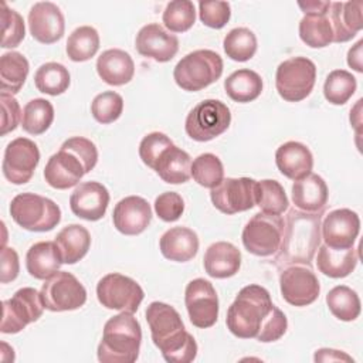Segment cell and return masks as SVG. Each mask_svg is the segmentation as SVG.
Returning <instances> with one entry per match:
<instances>
[{"mask_svg": "<svg viewBox=\"0 0 363 363\" xmlns=\"http://www.w3.org/2000/svg\"><path fill=\"white\" fill-rule=\"evenodd\" d=\"M362 1L330 3L328 17L333 30V43H346L362 30Z\"/></svg>", "mask_w": 363, "mask_h": 363, "instance_id": "obj_26", "label": "cell"}, {"mask_svg": "<svg viewBox=\"0 0 363 363\" xmlns=\"http://www.w3.org/2000/svg\"><path fill=\"white\" fill-rule=\"evenodd\" d=\"M170 146H173V142L167 135L162 132H152L140 140L139 156L147 167L153 169L160 155Z\"/></svg>", "mask_w": 363, "mask_h": 363, "instance_id": "obj_47", "label": "cell"}, {"mask_svg": "<svg viewBox=\"0 0 363 363\" xmlns=\"http://www.w3.org/2000/svg\"><path fill=\"white\" fill-rule=\"evenodd\" d=\"M54 242L57 244L62 264H75L86 255L91 247V235L84 225L69 224L57 234Z\"/></svg>", "mask_w": 363, "mask_h": 363, "instance_id": "obj_32", "label": "cell"}, {"mask_svg": "<svg viewBox=\"0 0 363 363\" xmlns=\"http://www.w3.org/2000/svg\"><path fill=\"white\" fill-rule=\"evenodd\" d=\"M62 264L60 251L54 241H38L26 254L27 272L35 279H47L54 275Z\"/></svg>", "mask_w": 363, "mask_h": 363, "instance_id": "obj_29", "label": "cell"}, {"mask_svg": "<svg viewBox=\"0 0 363 363\" xmlns=\"http://www.w3.org/2000/svg\"><path fill=\"white\" fill-rule=\"evenodd\" d=\"M298 6L305 14H326L330 9V1H299Z\"/></svg>", "mask_w": 363, "mask_h": 363, "instance_id": "obj_53", "label": "cell"}, {"mask_svg": "<svg viewBox=\"0 0 363 363\" xmlns=\"http://www.w3.org/2000/svg\"><path fill=\"white\" fill-rule=\"evenodd\" d=\"M299 38L311 48H323L333 43V30L326 14H305L299 21Z\"/></svg>", "mask_w": 363, "mask_h": 363, "instance_id": "obj_35", "label": "cell"}, {"mask_svg": "<svg viewBox=\"0 0 363 363\" xmlns=\"http://www.w3.org/2000/svg\"><path fill=\"white\" fill-rule=\"evenodd\" d=\"M145 315L152 340L166 362L189 363L196 359L197 343L173 306L155 301L149 303Z\"/></svg>", "mask_w": 363, "mask_h": 363, "instance_id": "obj_1", "label": "cell"}, {"mask_svg": "<svg viewBox=\"0 0 363 363\" xmlns=\"http://www.w3.org/2000/svg\"><path fill=\"white\" fill-rule=\"evenodd\" d=\"M316 82V65L306 57H292L282 61L275 74L279 96L288 102L305 99Z\"/></svg>", "mask_w": 363, "mask_h": 363, "instance_id": "obj_8", "label": "cell"}, {"mask_svg": "<svg viewBox=\"0 0 363 363\" xmlns=\"http://www.w3.org/2000/svg\"><path fill=\"white\" fill-rule=\"evenodd\" d=\"M112 220L119 233L125 235H138L143 233L152 221L150 204L143 197L128 196L116 203Z\"/></svg>", "mask_w": 363, "mask_h": 363, "instance_id": "obj_22", "label": "cell"}, {"mask_svg": "<svg viewBox=\"0 0 363 363\" xmlns=\"http://www.w3.org/2000/svg\"><path fill=\"white\" fill-rule=\"evenodd\" d=\"M278 311L264 286L247 285L227 311V329L240 339H257Z\"/></svg>", "mask_w": 363, "mask_h": 363, "instance_id": "obj_4", "label": "cell"}, {"mask_svg": "<svg viewBox=\"0 0 363 363\" xmlns=\"http://www.w3.org/2000/svg\"><path fill=\"white\" fill-rule=\"evenodd\" d=\"M257 180L250 177H227L213 187L210 199L213 206L224 214H235L251 210L255 206Z\"/></svg>", "mask_w": 363, "mask_h": 363, "instance_id": "obj_17", "label": "cell"}, {"mask_svg": "<svg viewBox=\"0 0 363 363\" xmlns=\"http://www.w3.org/2000/svg\"><path fill=\"white\" fill-rule=\"evenodd\" d=\"M275 163L281 174L295 182L312 173L313 156L306 145L289 140L277 149Z\"/></svg>", "mask_w": 363, "mask_h": 363, "instance_id": "obj_23", "label": "cell"}, {"mask_svg": "<svg viewBox=\"0 0 363 363\" xmlns=\"http://www.w3.org/2000/svg\"><path fill=\"white\" fill-rule=\"evenodd\" d=\"M153 170L169 184L186 183L191 177V157L186 150L173 145L160 155Z\"/></svg>", "mask_w": 363, "mask_h": 363, "instance_id": "obj_30", "label": "cell"}, {"mask_svg": "<svg viewBox=\"0 0 363 363\" xmlns=\"http://www.w3.org/2000/svg\"><path fill=\"white\" fill-rule=\"evenodd\" d=\"M190 322L201 329L211 328L218 318V296L213 284L204 278L190 281L184 291Z\"/></svg>", "mask_w": 363, "mask_h": 363, "instance_id": "obj_16", "label": "cell"}, {"mask_svg": "<svg viewBox=\"0 0 363 363\" xmlns=\"http://www.w3.org/2000/svg\"><path fill=\"white\" fill-rule=\"evenodd\" d=\"M11 218L24 230L45 233L61 221V208L51 199L34 193L17 194L10 203Z\"/></svg>", "mask_w": 363, "mask_h": 363, "instance_id": "obj_7", "label": "cell"}, {"mask_svg": "<svg viewBox=\"0 0 363 363\" xmlns=\"http://www.w3.org/2000/svg\"><path fill=\"white\" fill-rule=\"evenodd\" d=\"M98 162V149L95 143L82 136L67 139L60 150L54 153L45 167V182L57 190L74 187L79 180L91 172Z\"/></svg>", "mask_w": 363, "mask_h": 363, "instance_id": "obj_3", "label": "cell"}, {"mask_svg": "<svg viewBox=\"0 0 363 363\" xmlns=\"http://www.w3.org/2000/svg\"><path fill=\"white\" fill-rule=\"evenodd\" d=\"M261 77L248 68H242L230 74L224 81V89L227 95L240 104H247L257 99L262 92Z\"/></svg>", "mask_w": 363, "mask_h": 363, "instance_id": "obj_33", "label": "cell"}, {"mask_svg": "<svg viewBox=\"0 0 363 363\" xmlns=\"http://www.w3.org/2000/svg\"><path fill=\"white\" fill-rule=\"evenodd\" d=\"M142 329L133 313L121 312L109 318L98 345V360L102 363H133L140 350Z\"/></svg>", "mask_w": 363, "mask_h": 363, "instance_id": "obj_5", "label": "cell"}, {"mask_svg": "<svg viewBox=\"0 0 363 363\" xmlns=\"http://www.w3.org/2000/svg\"><path fill=\"white\" fill-rule=\"evenodd\" d=\"M40 294L45 309L51 312L74 311L86 302V289L75 275L67 271H57L44 279Z\"/></svg>", "mask_w": 363, "mask_h": 363, "instance_id": "obj_12", "label": "cell"}, {"mask_svg": "<svg viewBox=\"0 0 363 363\" xmlns=\"http://www.w3.org/2000/svg\"><path fill=\"white\" fill-rule=\"evenodd\" d=\"M223 74V60L211 50H196L184 55L173 69L176 84L189 92L201 91Z\"/></svg>", "mask_w": 363, "mask_h": 363, "instance_id": "obj_6", "label": "cell"}, {"mask_svg": "<svg viewBox=\"0 0 363 363\" xmlns=\"http://www.w3.org/2000/svg\"><path fill=\"white\" fill-rule=\"evenodd\" d=\"M123 111V98L115 91L98 94L91 102V113L94 119L102 125H108L119 119Z\"/></svg>", "mask_w": 363, "mask_h": 363, "instance_id": "obj_45", "label": "cell"}, {"mask_svg": "<svg viewBox=\"0 0 363 363\" xmlns=\"http://www.w3.org/2000/svg\"><path fill=\"white\" fill-rule=\"evenodd\" d=\"M54 121V106L44 98L28 101L23 109L21 128L30 135L44 133Z\"/></svg>", "mask_w": 363, "mask_h": 363, "instance_id": "obj_38", "label": "cell"}, {"mask_svg": "<svg viewBox=\"0 0 363 363\" xmlns=\"http://www.w3.org/2000/svg\"><path fill=\"white\" fill-rule=\"evenodd\" d=\"M320 240V214L292 208L284 221L282 240L274 261L279 267L294 264L311 265Z\"/></svg>", "mask_w": 363, "mask_h": 363, "instance_id": "obj_2", "label": "cell"}, {"mask_svg": "<svg viewBox=\"0 0 363 363\" xmlns=\"http://www.w3.org/2000/svg\"><path fill=\"white\" fill-rule=\"evenodd\" d=\"M279 289L289 305L308 306L318 299L320 284L311 265L294 264L281 272Z\"/></svg>", "mask_w": 363, "mask_h": 363, "instance_id": "obj_14", "label": "cell"}, {"mask_svg": "<svg viewBox=\"0 0 363 363\" xmlns=\"http://www.w3.org/2000/svg\"><path fill=\"white\" fill-rule=\"evenodd\" d=\"M44 309L41 294L37 289L21 288L10 299L3 301L0 330L3 333H18L28 323L38 320Z\"/></svg>", "mask_w": 363, "mask_h": 363, "instance_id": "obj_13", "label": "cell"}, {"mask_svg": "<svg viewBox=\"0 0 363 363\" xmlns=\"http://www.w3.org/2000/svg\"><path fill=\"white\" fill-rule=\"evenodd\" d=\"M357 88L356 78L346 69H333L325 79L323 95L332 105H345Z\"/></svg>", "mask_w": 363, "mask_h": 363, "instance_id": "obj_42", "label": "cell"}, {"mask_svg": "<svg viewBox=\"0 0 363 363\" xmlns=\"http://www.w3.org/2000/svg\"><path fill=\"white\" fill-rule=\"evenodd\" d=\"M203 265L207 275L211 278H230L235 275L241 267V252L231 242L217 241L206 250Z\"/></svg>", "mask_w": 363, "mask_h": 363, "instance_id": "obj_25", "label": "cell"}, {"mask_svg": "<svg viewBox=\"0 0 363 363\" xmlns=\"http://www.w3.org/2000/svg\"><path fill=\"white\" fill-rule=\"evenodd\" d=\"M155 211L157 217L166 223L179 220L184 211V201L176 191H164L155 200Z\"/></svg>", "mask_w": 363, "mask_h": 363, "instance_id": "obj_49", "label": "cell"}, {"mask_svg": "<svg viewBox=\"0 0 363 363\" xmlns=\"http://www.w3.org/2000/svg\"><path fill=\"white\" fill-rule=\"evenodd\" d=\"M359 252L357 250H335L328 245H320L318 250L316 265L318 269L329 278H345L352 274L357 265Z\"/></svg>", "mask_w": 363, "mask_h": 363, "instance_id": "obj_31", "label": "cell"}, {"mask_svg": "<svg viewBox=\"0 0 363 363\" xmlns=\"http://www.w3.org/2000/svg\"><path fill=\"white\" fill-rule=\"evenodd\" d=\"M40 162L38 146L28 138H16L4 150L3 176L13 184H24L31 180Z\"/></svg>", "mask_w": 363, "mask_h": 363, "instance_id": "obj_15", "label": "cell"}, {"mask_svg": "<svg viewBox=\"0 0 363 363\" xmlns=\"http://www.w3.org/2000/svg\"><path fill=\"white\" fill-rule=\"evenodd\" d=\"M231 123L228 106L218 99L199 102L187 115L186 133L197 142H208L224 133Z\"/></svg>", "mask_w": 363, "mask_h": 363, "instance_id": "obj_9", "label": "cell"}, {"mask_svg": "<svg viewBox=\"0 0 363 363\" xmlns=\"http://www.w3.org/2000/svg\"><path fill=\"white\" fill-rule=\"evenodd\" d=\"M199 14L204 26L220 30L228 23L231 17V7L227 1H200Z\"/></svg>", "mask_w": 363, "mask_h": 363, "instance_id": "obj_48", "label": "cell"}, {"mask_svg": "<svg viewBox=\"0 0 363 363\" xmlns=\"http://www.w3.org/2000/svg\"><path fill=\"white\" fill-rule=\"evenodd\" d=\"M1 21H3V48H14L20 45L26 35V27L23 17L3 1L1 3Z\"/></svg>", "mask_w": 363, "mask_h": 363, "instance_id": "obj_46", "label": "cell"}, {"mask_svg": "<svg viewBox=\"0 0 363 363\" xmlns=\"http://www.w3.org/2000/svg\"><path fill=\"white\" fill-rule=\"evenodd\" d=\"M255 206L267 214H281L288 206L289 200L279 182L265 179L255 184Z\"/></svg>", "mask_w": 363, "mask_h": 363, "instance_id": "obj_40", "label": "cell"}, {"mask_svg": "<svg viewBox=\"0 0 363 363\" xmlns=\"http://www.w3.org/2000/svg\"><path fill=\"white\" fill-rule=\"evenodd\" d=\"M292 201L296 208L305 213H320L328 203L329 190L326 182L315 173L295 180L291 189Z\"/></svg>", "mask_w": 363, "mask_h": 363, "instance_id": "obj_24", "label": "cell"}, {"mask_svg": "<svg viewBox=\"0 0 363 363\" xmlns=\"http://www.w3.org/2000/svg\"><path fill=\"white\" fill-rule=\"evenodd\" d=\"M28 28L38 43L54 44L64 35L65 20L57 4L38 1L28 11Z\"/></svg>", "mask_w": 363, "mask_h": 363, "instance_id": "obj_19", "label": "cell"}, {"mask_svg": "<svg viewBox=\"0 0 363 363\" xmlns=\"http://www.w3.org/2000/svg\"><path fill=\"white\" fill-rule=\"evenodd\" d=\"M360 231V218L350 208H336L325 216L320 235L325 245L335 250L352 248Z\"/></svg>", "mask_w": 363, "mask_h": 363, "instance_id": "obj_18", "label": "cell"}, {"mask_svg": "<svg viewBox=\"0 0 363 363\" xmlns=\"http://www.w3.org/2000/svg\"><path fill=\"white\" fill-rule=\"evenodd\" d=\"M99 50V34L91 26L75 28L67 40V54L74 62L91 60Z\"/></svg>", "mask_w": 363, "mask_h": 363, "instance_id": "obj_37", "label": "cell"}, {"mask_svg": "<svg viewBox=\"0 0 363 363\" xmlns=\"http://www.w3.org/2000/svg\"><path fill=\"white\" fill-rule=\"evenodd\" d=\"M96 72L108 85L121 86L128 84L135 75V62L132 57L119 48L104 51L96 60Z\"/></svg>", "mask_w": 363, "mask_h": 363, "instance_id": "obj_27", "label": "cell"}, {"mask_svg": "<svg viewBox=\"0 0 363 363\" xmlns=\"http://www.w3.org/2000/svg\"><path fill=\"white\" fill-rule=\"evenodd\" d=\"M333 362V360H346V362H353L350 356L340 350L335 349H319L315 353V362Z\"/></svg>", "mask_w": 363, "mask_h": 363, "instance_id": "obj_52", "label": "cell"}, {"mask_svg": "<svg viewBox=\"0 0 363 363\" xmlns=\"http://www.w3.org/2000/svg\"><path fill=\"white\" fill-rule=\"evenodd\" d=\"M109 204L108 189L98 182H84L75 187L69 197L71 211L86 221L101 220Z\"/></svg>", "mask_w": 363, "mask_h": 363, "instance_id": "obj_20", "label": "cell"}, {"mask_svg": "<svg viewBox=\"0 0 363 363\" xmlns=\"http://www.w3.org/2000/svg\"><path fill=\"white\" fill-rule=\"evenodd\" d=\"M71 82L68 69L60 62H45L34 74L35 88L47 95L64 94Z\"/></svg>", "mask_w": 363, "mask_h": 363, "instance_id": "obj_36", "label": "cell"}, {"mask_svg": "<svg viewBox=\"0 0 363 363\" xmlns=\"http://www.w3.org/2000/svg\"><path fill=\"white\" fill-rule=\"evenodd\" d=\"M0 102H1V135H7L9 132H13L18 123H21L23 112L20 109V105L17 99L7 92L0 94Z\"/></svg>", "mask_w": 363, "mask_h": 363, "instance_id": "obj_50", "label": "cell"}, {"mask_svg": "<svg viewBox=\"0 0 363 363\" xmlns=\"http://www.w3.org/2000/svg\"><path fill=\"white\" fill-rule=\"evenodd\" d=\"M136 50L140 55L157 62L170 61L179 51V40L174 34L167 33L157 23L143 26L136 34Z\"/></svg>", "mask_w": 363, "mask_h": 363, "instance_id": "obj_21", "label": "cell"}, {"mask_svg": "<svg viewBox=\"0 0 363 363\" xmlns=\"http://www.w3.org/2000/svg\"><path fill=\"white\" fill-rule=\"evenodd\" d=\"M326 305L332 315L343 322L354 320L360 315V299L352 288L337 285L326 295Z\"/></svg>", "mask_w": 363, "mask_h": 363, "instance_id": "obj_39", "label": "cell"}, {"mask_svg": "<svg viewBox=\"0 0 363 363\" xmlns=\"http://www.w3.org/2000/svg\"><path fill=\"white\" fill-rule=\"evenodd\" d=\"M362 45H363V40H359L354 44V47L350 48L347 52V64L357 72L363 71V68H362Z\"/></svg>", "mask_w": 363, "mask_h": 363, "instance_id": "obj_54", "label": "cell"}, {"mask_svg": "<svg viewBox=\"0 0 363 363\" xmlns=\"http://www.w3.org/2000/svg\"><path fill=\"white\" fill-rule=\"evenodd\" d=\"M223 48L228 58L244 62L251 60L257 52V37L250 28L237 27L227 33Z\"/></svg>", "mask_w": 363, "mask_h": 363, "instance_id": "obj_41", "label": "cell"}, {"mask_svg": "<svg viewBox=\"0 0 363 363\" xmlns=\"http://www.w3.org/2000/svg\"><path fill=\"white\" fill-rule=\"evenodd\" d=\"M159 247L164 258L176 262H187L199 251V237L191 228L182 225L173 227L163 233Z\"/></svg>", "mask_w": 363, "mask_h": 363, "instance_id": "obj_28", "label": "cell"}, {"mask_svg": "<svg viewBox=\"0 0 363 363\" xmlns=\"http://www.w3.org/2000/svg\"><path fill=\"white\" fill-rule=\"evenodd\" d=\"M96 296L99 303L106 309L135 313L145 294L135 279L118 272H111L99 279Z\"/></svg>", "mask_w": 363, "mask_h": 363, "instance_id": "obj_11", "label": "cell"}, {"mask_svg": "<svg viewBox=\"0 0 363 363\" xmlns=\"http://www.w3.org/2000/svg\"><path fill=\"white\" fill-rule=\"evenodd\" d=\"M30 65L27 58L17 51L4 52L0 58V86L1 92L17 94L28 75Z\"/></svg>", "mask_w": 363, "mask_h": 363, "instance_id": "obj_34", "label": "cell"}, {"mask_svg": "<svg viewBox=\"0 0 363 363\" xmlns=\"http://www.w3.org/2000/svg\"><path fill=\"white\" fill-rule=\"evenodd\" d=\"M191 177L203 187L213 189L224 179L221 160L213 153H203L191 162Z\"/></svg>", "mask_w": 363, "mask_h": 363, "instance_id": "obj_43", "label": "cell"}, {"mask_svg": "<svg viewBox=\"0 0 363 363\" xmlns=\"http://www.w3.org/2000/svg\"><path fill=\"white\" fill-rule=\"evenodd\" d=\"M0 281L1 284L11 282L17 278L18 271H20V262H18V255L16 250L11 247H3L1 250V264H0Z\"/></svg>", "mask_w": 363, "mask_h": 363, "instance_id": "obj_51", "label": "cell"}, {"mask_svg": "<svg viewBox=\"0 0 363 363\" xmlns=\"http://www.w3.org/2000/svg\"><path fill=\"white\" fill-rule=\"evenodd\" d=\"M163 24L173 33L189 31L196 21V9L190 0H174L167 3L163 16Z\"/></svg>", "mask_w": 363, "mask_h": 363, "instance_id": "obj_44", "label": "cell"}, {"mask_svg": "<svg viewBox=\"0 0 363 363\" xmlns=\"http://www.w3.org/2000/svg\"><path fill=\"white\" fill-rule=\"evenodd\" d=\"M284 218L279 214L257 213L245 224L241 238L245 250L257 257H269L281 245Z\"/></svg>", "mask_w": 363, "mask_h": 363, "instance_id": "obj_10", "label": "cell"}]
</instances>
